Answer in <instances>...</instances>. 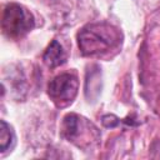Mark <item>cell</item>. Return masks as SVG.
I'll use <instances>...</instances> for the list:
<instances>
[{
    "label": "cell",
    "instance_id": "cell-2",
    "mask_svg": "<svg viewBox=\"0 0 160 160\" xmlns=\"http://www.w3.org/2000/svg\"><path fill=\"white\" fill-rule=\"evenodd\" d=\"M2 31L8 38H22L34 28V18L19 4H9L2 14Z\"/></svg>",
    "mask_w": 160,
    "mask_h": 160
},
{
    "label": "cell",
    "instance_id": "cell-1",
    "mask_svg": "<svg viewBox=\"0 0 160 160\" xmlns=\"http://www.w3.org/2000/svg\"><path fill=\"white\" fill-rule=\"evenodd\" d=\"M120 41L119 31L106 22L86 25L78 34L79 49L84 55H101Z\"/></svg>",
    "mask_w": 160,
    "mask_h": 160
},
{
    "label": "cell",
    "instance_id": "cell-6",
    "mask_svg": "<svg viewBox=\"0 0 160 160\" xmlns=\"http://www.w3.org/2000/svg\"><path fill=\"white\" fill-rule=\"evenodd\" d=\"M1 128H0V148L1 151H5L12 142L14 140V132L10 128L9 124H6V121L1 120Z\"/></svg>",
    "mask_w": 160,
    "mask_h": 160
},
{
    "label": "cell",
    "instance_id": "cell-3",
    "mask_svg": "<svg viewBox=\"0 0 160 160\" xmlns=\"http://www.w3.org/2000/svg\"><path fill=\"white\" fill-rule=\"evenodd\" d=\"M79 80L74 74L64 72L55 76L48 85V94L60 108L72 102L78 94Z\"/></svg>",
    "mask_w": 160,
    "mask_h": 160
},
{
    "label": "cell",
    "instance_id": "cell-5",
    "mask_svg": "<svg viewBox=\"0 0 160 160\" xmlns=\"http://www.w3.org/2000/svg\"><path fill=\"white\" fill-rule=\"evenodd\" d=\"M80 130V118L75 114H69L64 118L62 121V134L66 139L69 140H74L78 135Z\"/></svg>",
    "mask_w": 160,
    "mask_h": 160
},
{
    "label": "cell",
    "instance_id": "cell-4",
    "mask_svg": "<svg viewBox=\"0 0 160 160\" xmlns=\"http://www.w3.org/2000/svg\"><path fill=\"white\" fill-rule=\"evenodd\" d=\"M42 60L49 68L52 69L64 64L66 60V55H65V51L62 50V46L56 40H52L48 46V49L45 50Z\"/></svg>",
    "mask_w": 160,
    "mask_h": 160
}]
</instances>
